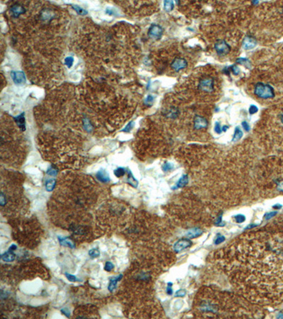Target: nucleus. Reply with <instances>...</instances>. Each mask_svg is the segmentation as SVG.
I'll return each instance as SVG.
<instances>
[{"label": "nucleus", "instance_id": "f257e3e1", "mask_svg": "<svg viewBox=\"0 0 283 319\" xmlns=\"http://www.w3.org/2000/svg\"><path fill=\"white\" fill-rule=\"evenodd\" d=\"M222 265L236 290L255 304L283 301V240L243 241L224 250Z\"/></svg>", "mask_w": 283, "mask_h": 319}, {"label": "nucleus", "instance_id": "f03ea898", "mask_svg": "<svg viewBox=\"0 0 283 319\" xmlns=\"http://www.w3.org/2000/svg\"><path fill=\"white\" fill-rule=\"evenodd\" d=\"M255 95L258 97L262 99H270L275 97L274 89L270 85L258 82L256 84L254 89Z\"/></svg>", "mask_w": 283, "mask_h": 319}, {"label": "nucleus", "instance_id": "7ed1b4c3", "mask_svg": "<svg viewBox=\"0 0 283 319\" xmlns=\"http://www.w3.org/2000/svg\"><path fill=\"white\" fill-rule=\"evenodd\" d=\"M215 49L219 56H226L231 51V47L224 40H218L215 44Z\"/></svg>", "mask_w": 283, "mask_h": 319}, {"label": "nucleus", "instance_id": "20e7f679", "mask_svg": "<svg viewBox=\"0 0 283 319\" xmlns=\"http://www.w3.org/2000/svg\"><path fill=\"white\" fill-rule=\"evenodd\" d=\"M163 33H164L163 28L157 24H152L148 31L149 36L154 40H159L162 38Z\"/></svg>", "mask_w": 283, "mask_h": 319}, {"label": "nucleus", "instance_id": "39448f33", "mask_svg": "<svg viewBox=\"0 0 283 319\" xmlns=\"http://www.w3.org/2000/svg\"><path fill=\"white\" fill-rule=\"evenodd\" d=\"M198 87L202 91L212 92L214 90V80L212 78H205L199 82Z\"/></svg>", "mask_w": 283, "mask_h": 319}, {"label": "nucleus", "instance_id": "423d86ee", "mask_svg": "<svg viewBox=\"0 0 283 319\" xmlns=\"http://www.w3.org/2000/svg\"><path fill=\"white\" fill-rule=\"evenodd\" d=\"M187 65L186 60L183 58H176L171 63V66L176 72H179L180 70L185 68Z\"/></svg>", "mask_w": 283, "mask_h": 319}, {"label": "nucleus", "instance_id": "0eeeda50", "mask_svg": "<svg viewBox=\"0 0 283 319\" xmlns=\"http://www.w3.org/2000/svg\"><path fill=\"white\" fill-rule=\"evenodd\" d=\"M257 45V40L254 36L250 35H247L243 38V42H242V48L244 50H251L254 48Z\"/></svg>", "mask_w": 283, "mask_h": 319}, {"label": "nucleus", "instance_id": "6e6552de", "mask_svg": "<svg viewBox=\"0 0 283 319\" xmlns=\"http://www.w3.org/2000/svg\"><path fill=\"white\" fill-rule=\"evenodd\" d=\"M208 125V121L204 117L196 115L194 118V128L197 130L207 128Z\"/></svg>", "mask_w": 283, "mask_h": 319}, {"label": "nucleus", "instance_id": "1a4fd4ad", "mask_svg": "<svg viewBox=\"0 0 283 319\" xmlns=\"http://www.w3.org/2000/svg\"><path fill=\"white\" fill-rule=\"evenodd\" d=\"M191 244H192V242H191V241L189 240V239H180V240L177 241L176 243H175L173 248H174V250L176 252H180L183 250L185 249V248H187V247H189Z\"/></svg>", "mask_w": 283, "mask_h": 319}, {"label": "nucleus", "instance_id": "9d476101", "mask_svg": "<svg viewBox=\"0 0 283 319\" xmlns=\"http://www.w3.org/2000/svg\"><path fill=\"white\" fill-rule=\"evenodd\" d=\"M12 79L14 82V83L17 84H23L26 82V77L23 72L21 71H12L11 73Z\"/></svg>", "mask_w": 283, "mask_h": 319}, {"label": "nucleus", "instance_id": "9b49d317", "mask_svg": "<svg viewBox=\"0 0 283 319\" xmlns=\"http://www.w3.org/2000/svg\"><path fill=\"white\" fill-rule=\"evenodd\" d=\"M96 178L98 179V180L100 181L101 182H103V183L108 182L110 181L108 174L107 173V172L103 170H99V171L97 172Z\"/></svg>", "mask_w": 283, "mask_h": 319}, {"label": "nucleus", "instance_id": "f8f14e48", "mask_svg": "<svg viewBox=\"0 0 283 319\" xmlns=\"http://www.w3.org/2000/svg\"><path fill=\"white\" fill-rule=\"evenodd\" d=\"M122 278H123V274H120V275L115 276V277L110 279V283H109L108 287V290L110 291V292H112L116 289V288L117 287V283H118V281H119Z\"/></svg>", "mask_w": 283, "mask_h": 319}, {"label": "nucleus", "instance_id": "ddd939ff", "mask_svg": "<svg viewBox=\"0 0 283 319\" xmlns=\"http://www.w3.org/2000/svg\"><path fill=\"white\" fill-rule=\"evenodd\" d=\"M25 9L23 6H19V5H14L11 8V12L12 16L14 17H19L21 14H24L25 12Z\"/></svg>", "mask_w": 283, "mask_h": 319}, {"label": "nucleus", "instance_id": "4468645a", "mask_svg": "<svg viewBox=\"0 0 283 319\" xmlns=\"http://www.w3.org/2000/svg\"><path fill=\"white\" fill-rule=\"evenodd\" d=\"M203 233V230L199 228H192V229L189 230L186 234V236L188 238H195V237H197L201 235Z\"/></svg>", "mask_w": 283, "mask_h": 319}, {"label": "nucleus", "instance_id": "2eb2a0df", "mask_svg": "<svg viewBox=\"0 0 283 319\" xmlns=\"http://www.w3.org/2000/svg\"><path fill=\"white\" fill-rule=\"evenodd\" d=\"M1 260L4 262H13L15 260V255L14 254L12 251L5 252L4 254L1 255Z\"/></svg>", "mask_w": 283, "mask_h": 319}, {"label": "nucleus", "instance_id": "dca6fc26", "mask_svg": "<svg viewBox=\"0 0 283 319\" xmlns=\"http://www.w3.org/2000/svg\"><path fill=\"white\" fill-rule=\"evenodd\" d=\"M17 122V125L19 126V127L20 128L21 131H25L26 130V126H25V118H24V113H21V114L19 115L17 117H16L14 118Z\"/></svg>", "mask_w": 283, "mask_h": 319}, {"label": "nucleus", "instance_id": "f3484780", "mask_svg": "<svg viewBox=\"0 0 283 319\" xmlns=\"http://www.w3.org/2000/svg\"><path fill=\"white\" fill-rule=\"evenodd\" d=\"M188 183V177L186 175H184L180 178V180L177 182L176 187H173V189H177V188H181L185 187L186 184Z\"/></svg>", "mask_w": 283, "mask_h": 319}, {"label": "nucleus", "instance_id": "a211bd4d", "mask_svg": "<svg viewBox=\"0 0 283 319\" xmlns=\"http://www.w3.org/2000/svg\"><path fill=\"white\" fill-rule=\"evenodd\" d=\"M58 240H59L60 243L62 245L67 246V247H69L70 248H74V245L73 243V242H72V241L71 240H70L69 238H67V237H62L58 236Z\"/></svg>", "mask_w": 283, "mask_h": 319}, {"label": "nucleus", "instance_id": "6ab92c4d", "mask_svg": "<svg viewBox=\"0 0 283 319\" xmlns=\"http://www.w3.org/2000/svg\"><path fill=\"white\" fill-rule=\"evenodd\" d=\"M242 136H243V132H242L241 130V128L237 126L236 127V128H235L234 134H233V138H232V140H231V141L237 142L238 141H239L241 138H242Z\"/></svg>", "mask_w": 283, "mask_h": 319}, {"label": "nucleus", "instance_id": "aec40b11", "mask_svg": "<svg viewBox=\"0 0 283 319\" xmlns=\"http://www.w3.org/2000/svg\"><path fill=\"white\" fill-rule=\"evenodd\" d=\"M236 63L243 65V66H245L247 69H251V61L248 59V58H239L236 60Z\"/></svg>", "mask_w": 283, "mask_h": 319}, {"label": "nucleus", "instance_id": "412c9836", "mask_svg": "<svg viewBox=\"0 0 283 319\" xmlns=\"http://www.w3.org/2000/svg\"><path fill=\"white\" fill-rule=\"evenodd\" d=\"M56 184V180L54 179H50V180H47L45 182V187L46 190L48 191H51L54 189L55 187Z\"/></svg>", "mask_w": 283, "mask_h": 319}, {"label": "nucleus", "instance_id": "4be33fe9", "mask_svg": "<svg viewBox=\"0 0 283 319\" xmlns=\"http://www.w3.org/2000/svg\"><path fill=\"white\" fill-rule=\"evenodd\" d=\"M127 182H128L132 186V187H137V185H138L137 180L134 178L133 175H132V172H131L130 170L128 171V179H127Z\"/></svg>", "mask_w": 283, "mask_h": 319}, {"label": "nucleus", "instance_id": "5701e85b", "mask_svg": "<svg viewBox=\"0 0 283 319\" xmlns=\"http://www.w3.org/2000/svg\"><path fill=\"white\" fill-rule=\"evenodd\" d=\"M164 10L167 12H171L174 8V4L173 1H165L164 3Z\"/></svg>", "mask_w": 283, "mask_h": 319}, {"label": "nucleus", "instance_id": "b1692460", "mask_svg": "<svg viewBox=\"0 0 283 319\" xmlns=\"http://www.w3.org/2000/svg\"><path fill=\"white\" fill-rule=\"evenodd\" d=\"M125 170L123 167H118V169H116L114 171V175H116L117 177H123L125 175Z\"/></svg>", "mask_w": 283, "mask_h": 319}, {"label": "nucleus", "instance_id": "393cba45", "mask_svg": "<svg viewBox=\"0 0 283 319\" xmlns=\"http://www.w3.org/2000/svg\"><path fill=\"white\" fill-rule=\"evenodd\" d=\"M73 9L76 11V12H77V14H79V15L84 16V15H86V14H87V12H86V10H84V9H82L80 6H77V5H74Z\"/></svg>", "mask_w": 283, "mask_h": 319}, {"label": "nucleus", "instance_id": "a878e982", "mask_svg": "<svg viewBox=\"0 0 283 319\" xmlns=\"http://www.w3.org/2000/svg\"><path fill=\"white\" fill-rule=\"evenodd\" d=\"M88 255L91 257V258H96L100 255V251L98 250L96 248H93V249L90 250L88 252Z\"/></svg>", "mask_w": 283, "mask_h": 319}, {"label": "nucleus", "instance_id": "bb28decb", "mask_svg": "<svg viewBox=\"0 0 283 319\" xmlns=\"http://www.w3.org/2000/svg\"><path fill=\"white\" fill-rule=\"evenodd\" d=\"M173 169V164H171V163L168 162L164 163V164L163 165V166H162V170H164V172L169 171V170H171Z\"/></svg>", "mask_w": 283, "mask_h": 319}, {"label": "nucleus", "instance_id": "cd10ccee", "mask_svg": "<svg viewBox=\"0 0 283 319\" xmlns=\"http://www.w3.org/2000/svg\"><path fill=\"white\" fill-rule=\"evenodd\" d=\"M42 19L44 20H48L52 17V14L50 12H47V10H45V12H42L41 14Z\"/></svg>", "mask_w": 283, "mask_h": 319}, {"label": "nucleus", "instance_id": "c85d7f7f", "mask_svg": "<svg viewBox=\"0 0 283 319\" xmlns=\"http://www.w3.org/2000/svg\"><path fill=\"white\" fill-rule=\"evenodd\" d=\"M169 116L171 118H176L178 115V111L176 109H171L168 113Z\"/></svg>", "mask_w": 283, "mask_h": 319}, {"label": "nucleus", "instance_id": "c756f323", "mask_svg": "<svg viewBox=\"0 0 283 319\" xmlns=\"http://www.w3.org/2000/svg\"><path fill=\"white\" fill-rule=\"evenodd\" d=\"M234 219L236 223H241L246 221V217H245V216L242 215V214H238V215H236L234 216Z\"/></svg>", "mask_w": 283, "mask_h": 319}, {"label": "nucleus", "instance_id": "7c9ffc66", "mask_svg": "<svg viewBox=\"0 0 283 319\" xmlns=\"http://www.w3.org/2000/svg\"><path fill=\"white\" fill-rule=\"evenodd\" d=\"M65 276H66L67 279H68L69 281H72V282H75V281H81V280L78 279L75 276L73 275V274H68V273H65Z\"/></svg>", "mask_w": 283, "mask_h": 319}, {"label": "nucleus", "instance_id": "2f4dec72", "mask_svg": "<svg viewBox=\"0 0 283 319\" xmlns=\"http://www.w3.org/2000/svg\"><path fill=\"white\" fill-rule=\"evenodd\" d=\"M73 63H74V59H73V58H72V57H67V58H65V63L68 67H72V65H73Z\"/></svg>", "mask_w": 283, "mask_h": 319}, {"label": "nucleus", "instance_id": "473e14b6", "mask_svg": "<svg viewBox=\"0 0 283 319\" xmlns=\"http://www.w3.org/2000/svg\"><path fill=\"white\" fill-rule=\"evenodd\" d=\"M47 172V175H50V176L55 177V176H56L57 174V171L55 169H54V168L50 167L49 169L47 170V172Z\"/></svg>", "mask_w": 283, "mask_h": 319}, {"label": "nucleus", "instance_id": "72a5a7b5", "mask_svg": "<svg viewBox=\"0 0 283 319\" xmlns=\"http://www.w3.org/2000/svg\"><path fill=\"white\" fill-rule=\"evenodd\" d=\"M134 122L131 121L127 124V125L126 126V127L123 129V131H124V132H129V131H130L131 130H132V128L134 127Z\"/></svg>", "mask_w": 283, "mask_h": 319}, {"label": "nucleus", "instance_id": "f704fd0d", "mask_svg": "<svg viewBox=\"0 0 283 319\" xmlns=\"http://www.w3.org/2000/svg\"><path fill=\"white\" fill-rule=\"evenodd\" d=\"M113 267H114V265H113V264L112 263V262H107L105 265V270L107 271V272H111V271L113 269Z\"/></svg>", "mask_w": 283, "mask_h": 319}, {"label": "nucleus", "instance_id": "c9c22d12", "mask_svg": "<svg viewBox=\"0 0 283 319\" xmlns=\"http://www.w3.org/2000/svg\"><path fill=\"white\" fill-rule=\"evenodd\" d=\"M258 111V108L256 106L254 105V104L251 105L250 107H249V111L250 114H254V113H257Z\"/></svg>", "mask_w": 283, "mask_h": 319}, {"label": "nucleus", "instance_id": "e433bc0d", "mask_svg": "<svg viewBox=\"0 0 283 319\" xmlns=\"http://www.w3.org/2000/svg\"><path fill=\"white\" fill-rule=\"evenodd\" d=\"M230 68L231 69V70H232L233 73L235 74V75H238V74L240 73V69L239 67H238V66H237L236 65H232V66H231V67Z\"/></svg>", "mask_w": 283, "mask_h": 319}, {"label": "nucleus", "instance_id": "4c0bfd02", "mask_svg": "<svg viewBox=\"0 0 283 319\" xmlns=\"http://www.w3.org/2000/svg\"><path fill=\"white\" fill-rule=\"evenodd\" d=\"M224 240H225V237H224V236H222V235H217V238H216L215 241V243L216 245L220 244V243H222V242H224Z\"/></svg>", "mask_w": 283, "mask_h": 319}, {"label": "nucleus", "instance_id": "58836bf2", "mask_svg": "<svg viewBox=\"0 0 283 319\" xmlns=\"http://www.w3.org/2000/svg\"><path fill=\"white\" fill-rule=\"evenodd\" d=\"M215 131L217 134H220L222 132V127H221L220 126V123H219V122H216L215 123Z\"/></svg>", "mask_w": 283, "mask_h": 319}, {"label": "nucleus", "instance_id": "ea45409f", "mask_svg": "<svg viewBox=\"0 0 283 319\" xmlns=\"http://www.w3.org/2000/svg\"><path fill=\"white\" fill-rule=\"evenodd\" d=\"M84 128L85 129H86V131H91V123H89V121L87 119H84Z\"/></svg>", "mask_w": 283, "mask_h": 319}, {"label": "nucleus", "instance_id": "a19ab883", "mask_svg": "<svg viewBox=\"0 0 283 319\" xmlns=\"http://www.w3.org/2000/svg\"><path fill=\"white\" fill-rule=\"evenodd\" d=\"M241 125H242V126H243L244 130L246 131V132H249V131H250L251 127H250V126H249V124L248 123V122L243 121V122H242Z\"/></svg>", "mask_w": 283, "mask_h": 319}, {"label": "nucleus", "instance_id": "79ce46f5", "mask_svg": "<svg viewBox=\"0 0 283 319\" xmlns=\"http://www.w3.org/2000/svg\"><path fill=\"white\" fill-rule=\"evenodd\" d=\"M276 214H277V212H276V211L268 213V214H265V220H268V219H271V218L273 217V216H275Z\"/></svg>", "mask_w": 283, "mask_h": 319}, {"label": "nucleus", "instance_id": "37998d69", "mask_svg": "<svg viewBox=\"0 0 283 319\" xmlns=\"http://www.w3.org/2000/svg\"><path fill=\"white\" fill-rule=\"evenodd\" d=\"M153 101H154V97H152V95H149V96H147V98L145 99L144 102H145V103H146V104H150V103L152 104V103L153 102Z\"/></svg>", "mask_w": 283, "mask_h": 319}, {"label": "nucleus", "instance_id": "c03bdc74", "mask_svg": "<svg viewBox=\"0 0 283 319\" xmlns=\"http://www.w3.org/2000/svg\"><path fill=\"white\" fill-rule=\"evenodd\" d=\"M61 311L62 312L63 314H65V315H66L67 317H70V311H69L68 308H62V309H61Z\"/></svg>", "mask_w": 283, "mask_h": 319}, {"label": "nucleus", "instance_id": "a18cd8bd", "mask_svg": "<svg viewBox=\"0 0 283 319\" xmlns=\"http://www.w3.org/2000/svg\"><path fill=\"white\" fill-rule=\"evenodd\" d=\"M185 292L183 290H180V291H178V292H176L177 297H182V296L185 295Z\"/></svg>", "mask_w": 283, "mask_h": 319}, {"label": "nucleus", "instance_id": "49530a36", "mask_svg": "<svg viewBox=\"0 0 283 319\" xmlns=\"http://www.w3.org/2000/svg\"><path fill=\"white\" fill-rule=\"evenodd\" d=\"M17 249V246L16 245H11L10 246V248H9V250L10 251H14L15 250Z\"/></svg>", "mask_w": 283, "mask_h": 319}, {"label": "nucleus", "instance_id": "de8ad7c7", "mask_svg": "<svg viewBox=\"0 0 283 319\" xmlns=\"http://www.w3.org/2000/svg\"><path fill=\"white\" fill-rule=\"evenodd\" d=\"M228 128H229V126H223L222 128V131H224V132H226Z\"/></svg>", "mask_w": 283, "mask_h": 319}, {"label": "nucleus", "instance_id": "09e8293b", "mask_svg": "<svg viewBox=\"0 0 283 319\" xmlns=\"http://www.w3.org/2000/svg\"><path fill=\"white\" fill-rule=\"evenodd\" d=\"M167 293L169 294H172V289H171V288H170L169 287L167 288Z\"/></svg>", "mask_w": 283, "mask_h": 319}, {"label": "nucleus", "instance_id": "8fccbe9b", "mask_svg": "<svg viewBox=\"0 0 283 319\" xmlns=\"http://www.w3.org/2000/svg\"><path fill=\"white\" fill-rule=\"evenodd\" d=\"M257 226H258V225H256V224H251V225H249V226H248L247 228H253V227H256Z\"/></svg>", "mask_w": 283, "mask_h": 319}, {"label": "nucleus", "instance_id": "3c124183", "mask_svg": "<svg viewBox=\"0 0 283 319\" xmlns=\"http://www.w3.org/2000/svg\"><path fill=\"white\" fill-rule=\"evenodd\" d=\"M280 119H281V121H282V123H283V114L281 115L280 116Z\"/></svg>", "mask_w": 283, "mask_h": 319}]
</instances>
